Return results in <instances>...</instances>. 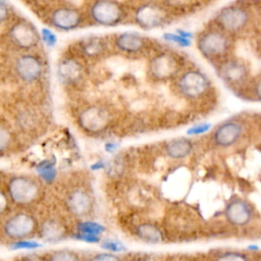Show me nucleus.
Here are the masks:
<instances>
[{
	"instance_id": "58836bf2",
	"label": "nucleus",
	"mask_w": 261,
	"mask_h": 261,
	"mask_svg": "<svg viewBox=\"0 0 261 261\" xmlns=\"http://www.w3.org/2000/svg\"><path fill=\"white\" fill-rule=\"evenodd\" d=\"M104 166H105V164H104V162H103V161H98V162H96V163H94V164L92 165V169H94V170H98V169L103 168Z\"/></svg>"
},
{
	"instance_id": "f257e3e1",
	"label": "nucleus",
	"mask_w": 261,
	"mask_h": 261,
	"mask_svg": "<svg viewBox=\"0 0 261 261\" xmlns=\"http://www.w3.org/2000/svg\"><path fill=\"white\" fill-rule=\"evenodd\" d=\"M7 194L12 203L18 206H29L40 198L41 189L34 178L25 175H16L9 179Z\"/></svg>"
},
{
	"instance_id": "72a5a7b5",
	"label": "nucleus",
	"mask_w": 261,
	"mask_h": 261,
	"mask_svg": "<svg viewBox=\"0 0 261 261\" xmlns=\"http://www.w3.org/2000/svg\"><path fill=\"white\" fill-rule=\"evenodd\" d=\"M9 196L7 192H4L2 189H0V217L5 214V212L8 210L9 207Z\"/></svg>"
},
{
	"instance_id": "7c9ffc66",
	"label": "nucleus",
	"mask_w": 261,
	"mask_h": 261,
	"mask_svg": "<svg viewBox=\"0 0 261 261\" xmlns=\"http://www.w3.org/2000/svg\"><path fill=\"white\" fill-rule=\"evenodd\" d=\"M215 261H249V260L245 255L241 253L227 252V253L221 254Z\"/></svg>"
},
{
	"instance_id": "0eeeda50",
	"label": "nucleus",
	"mask_w": 261,
	"mask_h": 261,
	"mask_svg": "<svg viewBox=\"0 0 261 261\" xmlns=\"http://www.w3.org/2000/svg\"><path fill=\"white\" fill-rule=\"evenodd\" d=\"M135 21L144 30H153L163 24L165 14L155 4L147 3L141 5L135 12Z\"/></svg>"
},
{
	"instance_id": "a211bd4d",
	"label": "nucleus",
	"mask_w": 261,
	"mask_h": 261,
	"mask_svg": "<svg viewBox=\"0 0 261 261\" xmlns=\"http://www.w3.org/2000/svg\"><path fill=\"white\" fill-rule=\"evenodd\" d=\"M81 65L73 59H65L59 62L57 67L58 77L62 83H73L81 76Z\"/></svg>"
},
{
	"instance_id": "f8f14e48",
	"label": "nucleus",
	"mask_w": 261,
	"mask_h": 261,
	"mask_svg": "<svg viewBox=\"0 0 261 261\" xmlns=\"http://www.w3.org/2000/svg\"><path fill=\"white\" fill-rule=\"evenodd\" d=\"M68 211L75 216H86L93 208V198L84 189L79 188L69 193L66 199Z\"/></svg>"
},
{
	"instance_id": "ddd939ff",
	"label": "nucleus",
	"mask_w": 261,
	"mask_h": 261,
	"mask_svg": "<svg viewBox=\"0 0 261 261\" xmlns=\"http://www.w3.org/2000/svg\"><path fill=\"white\" fill-rule=\"evenodd\" d=\"M243 126L234 120L223 122L214 133V142L220 147H229L233 145L242 136Z\"/></svg>"
},
{
	"instance_id": "4468645a",
	"label": "nucleus",
	"mask_w": 261,
	"mask_h": 261,
	"mask_svg": "<svg viewBox=\"0 0 261 261\" xmlns=\"http://www.w3.org/2000/svg\"><path fill=\"white\" fill-rule=\"evenodd\" d=\"M176 68L175 61L168 54H160L154 57L150 63V71L154 77L167 79L171 76Z\"/></svg>"
},
{
	"instance_id": "20e7f679",
	"label": "nucleus",
	"mask_w": 261,
	"mask_h": 261,
	"mask_svg": "<svg viewBox=\"0 0 261 261\" xmlns=\"http://www.w3.org/2000/svg\"><path fill=\"white\" fill-rule=\"evenodd\" d=\"M8 36L13 45L20 49H32L36 47L41 39L40 33L33 23L28 20H18L12 24Z\"/></svg>"
},
{
	"instance_id": "aec40b11",
	"label": "nucleus",
	"mask_w": 261,
	"mask_h": 261,
	"mask_svg": "<svg viewBox=\"0 0 261 261\" xmlns=\"http://www.w3.org/2000/svg\"><path fill=\"white\" fill-rule=\"evenodd\" d=\"M39 230L41 237L48 242L58 241L64 236V227L59 221L54 219L44 221Z\"/></svg>"
},
{
	"instance_id": "412c9836",
	"label": "nucleus",
	"mask_w": 261,
	"mask_h": 261,
	"mask_svg": "<svg viewBox=\"0 0 261 261\" xmlns=\"http://www.w3.org/2000/svg\"><path fill=\"white\" fill-rule=\"evenodd\" d=\"M136 234L144 242L150 244L160 243L163 239L161 230L152 223H141L136 227Z\"/></svg>"
},
{
	"instance_id": "dca6fc26",
	"label": "nucleus",
	"mask_w": 261,
	"mask_h": 261,
	"mask_svg": "<svg viewBox=\"0 0 261 261\" xmlns=\"http://www.w3.org/2000/svg\"><path fill=\"white\" fill-rule=\"evenodd\" d=\"M226 218L234 225H244L251 218L249 207L242 201H233L226 208Z\"/></svg>"
},
{
	"instance_id": "473e14b6",
	"label": "nucleus",
	"mask_w": 261,
	"mask_h": 261,
	"mask_svg": "<svg viewBox=\"0 0 261 261\" xmlns=\"http://www.w3.org/2000/svg\"><path fill=\"white\" fill-rule=\"evenodd\" d=\"M89 261H120V258L113 253H100L94 255Z\"/></svg>"
},
{
	"instance_id": "2f4dec72",
	"label": "nucleus",
	"mask_w": 261,
	"mask_h": 261,
	"mask_svg": "<svg viewBox=\"0 0 261 261\" xmlns=\"http://www.w3.org/2000/svg\"><path fill=\"white\" fill-rule=\"evenodd\" d=\"M41 245L38 244L37 242L34 241H29V240H19V241H14L11 244V249H36L40 247Z\"/></svg>"
},
{
	"instance_id": "4c0bfd02",
	"label": "nucleus",
	"mask_w": 261,
	"mask_h": 261,
	"mask_svg": "<svg viewBox=\"0 0 261 261\" xmlns=\"http://www.w3.org/2000/svg\"><path fill=\"white\" fill-rule=\"evenodd\" d=\"M255 92H256V96H257L258 100L261 101V79L258 81V83H257V85H256Z\"/></svg>"
},
{
	"instance_id": "b1692460",
	"label": "nucleus",
	"mask_w": 261,
	"mask_h": 261,
	"mask_svg": "<svg viewBox=\"0 0 261 261\" xmlns=\"http://www.w3.org/2000/svg\"><path fill=\"white\" fill-rule=\"evenodd\" d=\"M36 169H37V172L39 173V175L47 182H50L55 178L56 169L54 167V164L49 160L40 162L37 165Z\"/></svg>"
},
{
	"instance_id": "e433bc0d",
	"label": "nucleus",
	"mask_w": 261,
	"mask_h": 261,
	"mask_svg": "<svg viewBox=\"0 0 261 261\" xmlns=\"http://www.w3.org/2000/svg\"><path fill=\"white\" fill-rule=\"evenodd\" d=\"M117 147H118L117 144H115V143H113V142H109V143H107V144L105 145V150L110 153V152H114V151L117 149Z\"/></svg>"
},
{
	"instance_id": "5701e85b",
	"label": "nucleus",
	"mask_w": 261,
	"mask_h": 261,
	"mask_svg": "<svg viewBox=\"0 0 261 261\" xmlns=\"http://www.w3.org/2000/svg\"><path fill=\"white\" fill-rule=\"evenodd\" d=\"M104 43L101 38L98 37H92L86 40L83 44V51L85 54H88L90 56H95L100 54L103 51Z\"/></svg>"
},
{
	"instance_id": "423d86ee",
	"label": "nucleus",
	"mask_w": 261,
	"mask_h": 261,
	"mask_svg": "<svg viewBox=\"0 0 261 261\" xmlns=\"http://www.w3.org/2000/svg\"><path fill=\"white\" fill-rule=\"evenodd\" d=\"M209 81L206 75L199 70L186 71L178 81V88L182 95L188 98H196L206 92Z\"/></svg>"
},
{
	"instance_id": "c9c22d12",
	"label": "nucleus",
	"mask_w": 261,
	"mask_h": 261,
	"mask_svg": "<svg viewBox=\"0 0 261 261\" xmlns=\"http://www.w3.org/2000/svg\"><path fill=\"white\" fill-rule=\"evenodd\" d=\"M74 239H77V240H81V241H84V242H88V243H98L100 241V238L99 237H92V236H87V234H83V233H75V234H72Z\"/></svg>"
},
{
	"instance_id": "c85d7f7f",
	"label": "nucleus",
	"mask_w": 261,
	"mask_h": 261,
	"mask_svg": "<svg viewBox=\"0 0 261 261\" xmlns=\"http://www.w3.org/2000/svg\"><path fill=\"white\" fill-rule=\"evenodd\" d=\"M101 247L103 249H105L106 251L108 252H114V253H118V252H121V251H124L125 248L124 246L117 242V241H114V240H105L101 243Z\"/></svg>"
},
{
	"instance_id": "2eb2a0df",
	"label": "nucleus",
	"mask_w": 261,
	"mask_h": 261,
	"mask_svg": "<svg viewBox=\"0 0 261 261\" xmlns=\"http://www.w3.org/2000/svg\"><path fill=\"white\" fill-rule=\"evenodd\" d=\"M116 47L126 53H136L143 49L145 41L143 37L135 32H124L117 35L115 39Z\"/></svg>"
},
{
	"instance_id": "4be33fe9",
	"label": "nucleus",
	"mask_w": 261,
	"mask_h": 261,
	"mask_svg": "<svg viewBox=\"0 0 261 261\" xmlns=\"http://www.w3.org/2000/svg\"><path fill=\"white\" fill-rule=\"evenodd\" d=\"M77 232L87 234V236H92V237H99L100 234L105 230L104 226L94 222V221H81L76 225Z\"/></svg>"
},
{
	"instance_id": "bb28decb",
	"label": "nucleus",
	"mask_w": 261,
	"mask_h": 261,
	"mask_svg": "<svg viewBox=\"0 0 261 261\" xmlns=\"http://www.w3.org/2000/svg\"><path fill=\"white\" fill-rule=\"evenodd\" d=\"M12 145V134L10 130L0 124V153H4L7 151Z\"/></svg>"
},
{
	"instance_id": "393cba45",
	"label": "nucleus",
	"mask_w": 261,
	"mask_h": 261,
	"mask_svg": "<svg viewBox=\"0 0 261 261\" xmlns=\"http://www.w3.org/2000/svg\"><path fill=\"white\" fill-rule=\"evenodd\" d=\"M48 261H81L79 255L69 250H59L52 253Z\"/></svg>"
},
{
	"instance_id": "f3484780",
	"label": "nucleus",
	"mask_w": 261,
	"mask_h": 261,
	"mask_svg": "<svg viewBox=\"0 0 261 261\" xmlns=\"http://www.w3.org/2000/svg\"><path fill=\"white\" fill-rule=\"evenodd\" d=\"M193 149L192 141L187 138H175L165 145L166 154L173 159L187 157Z\"/></svg>"
},
{
	"instance_id": "39448f33",
	"label": "nucleus",
	"mask_w": 261,
	"mask_h": 261,
	"mask_svg": "<svg viewBox=\"0 0 261 261\" xmlns=\"http://www.w3.org/2000/svg\"><path fill=\"white\" fill-rule=\"evenodd\" d=\"M79 123L89 133H100L110 123V113L101 106H89L80 113Z\"/></svg>"
},
{
	"instance_id": "a878e982",
	"label": "nucleus",
	"mask_w": 261,
	"mask_h": 261,
	"mask_svg": "<svg viewBox=\"0 0 261 261\" xmlns=\"http://www.w3.org/2000/svg\"><path fill=\"white\" fill-rule=\"evenodd\" d=\"M163 39L167 42L174 43L180 47H189L192 44V39L186 38L181 35H179L177 32L175 33H165L163 34Z\"/></svg>"
},
{
	"instance_id": "ea45409f",
	"label": "nucleus",
	"mask_w": 261,
	"mask_h": 261,
	"mask_svg": "<svg viewBox=\"0 0 261 261\" xmlns=\"http://www.w3.org/2000/svg\"><path fill=\"white\" fill-rule=\"evenodd\" d=\"M136 261H153V260H150V259H139V260H136Z\"/></svg>"
},
{
	"instance_id": "f03ea898",
	"label": "nucleus",
	"mask_w": 261,
	"mask_h": 261,
	"mask_svg": "<svg viewBox=\"0 0 261 261\" xmlns=\"http://www.w3.org/2000/svg\"><path fill=\"white\" fill-rule=\"evenodd\" d=\"M37 230V220L28 212H17L7 218L3 224L4 234L13 241L27 240Z\"/></svg>"
},
{
	"instance_id": "cd10ccee",
	"label": "nucleus",
	"mask_w": 261,
	"mask_h": 261,
	"mask_svg": "<svg viewBox=\"0 0 261 261\" xmlns=\"http://www.w3.org/2000/svg\"><path fill=\"white\" fill-rule=\"evenodd\" d=\"M40 36H41V39L43 40V42L46 44V46H48V47L55 46V44L57 42V37L50 29H47V28L41 29Z\"/></svg>"
},
{
	"instance_id": "c756f323",
	"label": "nucleus",
	"mask_w": 261,
	"mask_h": 261,
	"mask_svg": "<svg viewBox=\"0 0 261 261\" xmlns=\"http://www.w3.org/2000/svg\"><path fill=\"white\" fill-rule=\"evenodd\" d=\"M211 128V123L209 122H201V123H197L193 126H191L190 128L187 129V135L189 136H198V135H202L207 133L209 129Z\"/></svg>"
},
{
	"instance_id": "7ed1b4c3",
	"label": "nucleus",
	"mask_w": 261,
	"mask_h": 261,
	"mask_svg": "<svg viewBox=\"0 0 261 261\" xmlns=\"http://www.w3.org/2000/svg\"><path fill=\"white\" fill-rule=\"evenodd\" d=\"M90 16L97 24L113 27L122 20L123 9L113 0H97L90 7Z\"/></svg>"
},
{
	"instance_id": "6ab92c4d",
	"label": "nucleus",
	"mask_w": 261,
	"mask_h": 261,
	"mask_svg": "<svg viewBox=\"0 0 261 261\" xmlns=\"http://www.w3.org/2000/svg\"><path fill=\"white\" fill-rule=\"evenodd\" d=\"M220 75L228 83H237L245 77L246 68L238 61H227L221 65Z\"/></svg>"
},
{
	"instance_id": "9b49d317",
	"label": "nucleus",
	"mask_w": 261,
	"mask_h": 261,
	"mask_svg": "<svg viewBox=\"0 0 261 261\" xmlns=\"http://www.w3.org/2000/svg\"><path fill=\"white\" fill-rule=\"evenodd\" d=\"M217 22L227 31H238L246 25L249 16L245 9L229 6L221 9L217 14Z\"/></svg>"
},
{
	"instance_id": "1a4fd4ad",
	"label": "nucleus",
	"mask_w": 261,
	"mask_h": 261,
	"mask_svg": "<svg viewBox=\"0 0 261 261\" xmlns=\"http://www.w3.org/2000/svg\"><path fill=\"white\" fill-rule=\"evenodd\" d=\"M14 67L18 77L28 83L37 81L41 76L43 70L42 61L33 54H23L19 56L15 61Z\"/></svg>"
},
{
	"instance_id": "6e6552de",
	"label": "nucleus",
	"mask_w": 261,
	"mask_h": 261,
	"mask_svg": "<svg viewBox=\"0 0 261 261\" xmlns=\"http://www.w3.org/2000/svg\"><path fill=\"white\" fill-rule=\"evenodd\" d=\"M228 47L227 38L219 32H208L198 40V49L206 57L218 56L226 51Z\"/></svg>"
},
{
	"instance_id": "9d476101",
	"label": "nucleus",
	"mask_w": 261,
	"mask_h": 261,
	"mask_svg": "<svg viewBox=\"0 0 261 261\" xmlns=\"http://www.w3.org/2000/svg\"><path fill=\"white\" fill-rule=\"evenodd\" d=\"M50 21L57 30L67 32L77 29L83 22V17L79 10L74 8L59 7L51 13Z\"/></svg>"
},
{
	"instance_id": "f704fd0d",
	"label": "nucleus",
	"mask_w": 261,
	"mask_h": 261,
	"mask_svg": "<svg viewBox=\"0 0 261 261\" xmlns=\"http://www.w3.org/2000/svg\"><path fill=\"white\" fill-rule=\"evenodd\" d=\"M9 14L8 4L4 0H0V23H2Z\"/></svg>"
}]
</instances>
